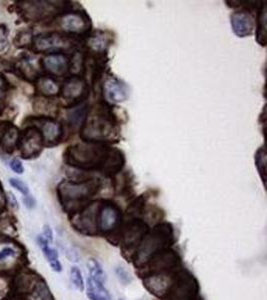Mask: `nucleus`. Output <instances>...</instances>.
Masks as SVG:
<instances>
[{"mask_svg": "<svg viewBox=\"0 0 267 300\" xmlns=\"http://www.w3.org/2000/svg\"><path fill=\"white\" fill-rule=\"evenodd\" d=\"M42 235L46 238V240L49 243L53 241V232H52V230H51V228H50L49 225H45L43 227V233H42Z\"/></svg>", "mask_w": 267, "mask_h": 300, "instance_id": "nucleus-34", "label": "nucleus"}, {"mask_svg": "<svg viewBox=\"0 0 267 300\" xmlns=\"http://www.w3.org/2000/svg\"><path fill=\"white\" fill-rule=\"evenodd\" d=\"M66 165L83 171H97L107 177L121 172L125 157L123 152L108 144L82 142L67 147L63 152Z\"/></svg>", "mask_w": 267, "mask_h": 300, "instance_id": "nucleus-1", "label": "nucleus"}, {"mask_svg": "<svg viewBox=\"0 0 267 300\" xmlns=\"http://www.w3.org/2000/svg\"><path fill=\"white\" fill-rule=\"evenodd\" d=\"M100 185L96 178L62 180L56 188L58 200L66 212L74 214L90 203L92 196L99 191Z\"/></svg>", "mask_w": 267, "mask_h": 300, "instance_id": "nucleus-3", "label": "nucleus"}, {"mask_svg": "<svg viewBox=\"0 0 267 300\" xmlns=\"http://www.w3.org/2000/svg\"><path fill=\"white\" fill-rule=\"evenodd\" d=\"M266 5L262 4L259 9V14L257 17V32H256V40L257 42L265 46L266 44Z\"/></svg>", "mask_w": 267, "mask_h": 300, "instance_id": "nucleus-21", "label": "nucleus"}, {"mask_svg": "<svg viewBox=\"0 0 267 300\" xmlns=\"http://www.w3.org/2000/svg\"><path fill=\"white\" fill-rule=\"evenodd\" d=\"M73 37L67 36L60 31L44 32L33 36L30 49L33 53L51 54L64 52L73 46Z\"/></svg>", "mask_w": 267, "mask_h": 300, "instance_id": "nucleus-5", "label": "nucleus"}, {"mask_svg": "<svg viewBox=\"0 0 267 300\" xmlns=\"http://www.w3.org/2000/svg\"><path fill=\"white\" fill-rule=\"evenodd\" d=\"M255 163L258 169L259 174L261 175V178L263 180V182H265V168H266V152H265V148L261 147L257 150L256 154H255Z\"/></svg>", "mask_w": 267, "mask_h": 300, "instance_id": "nucleus-25", "label": "nucleus"}, {"mask_svg": "<svg viewBox=\"0 0 267 300\" xmlns=\"http://www.w3.org/2000/svg\"><path fill=\"white\" fill-rule=\"evenodd\" d=\"M102 95L105 100L104 102L109 105L110 103H120L128 98L129 89L123 81L114 76H110L102 85Z\"/></svg>", "mask_w": 267, "mask_h": 300, "instance_id": "nucleus-14", "label": "nucleus"}, {"mask_svg": "<svg viewBox=\"0 0 267 300\" xmlns=\"http://www.w3.org/2000/svg\"><path fill=\"white\" fill-rule=\"evenodd\" d=\"M60 32L70 37H87L91 31V20L86 12L67 10L55 17Z\"/></svg>", "mask_w": 267, "mask_h": 300, "instance_id": "nucleus-6", "label": "nucleus"}, {"mask_svg": "<svg viewBox=\"0 0 267 300\" xmlns=\"http://www.w3.org/2000/svg\"><path fill=\"white\" fill-rule=\"evenodd\" d=\"M9 183L13 188L17 189L23 196H26L29 194V188H28L27 184L25 182H23L22 180H20L18 178H10Z\"/></svg>", "mask_w": 267, "mask_h": 300, "instance_id": "nucleus-27", "label": "nucleus"}, {"mask_svg": "<svg viewBox=\"0 0 267 300\" xmlns=\"http://www.w3.org/2000/svg\"><path fill=\"white\" fill-rule=\"evenodd\" d=\"M15 250L11 247H4L3 249L0 250V261L5 259V258H8V257H11V256H14L15 255Z\"/></svg>", "mask_w": 267, "mask_h": 300, "instance_id": "nucleus-31", "label": "nucleus"}, {"mask_svg": "<svg viewBox=\"0 0 267 300\" xmlns=\"http://www.w3.org/2000/svg\"><path fill=\"white\" fill-rule=\"evenodd\" d=\"M9 166L12 169V171H14L17 174H22L24 172V167L22 165V162L18 158H13L9 162Z\"/></svg>", "mask_w": 267, "mask_h": 300, "instance_id": "nucleus-30", "label": "nucleus"}, {"mask_svg": "<svg viewBox=\"0 0 267 300\" xmlns=\"http://www.w3.org/2000/svg\"><path fill=\"white\" fill-rule=\"evenodd\" d=\"M8 72L13 73L22 80L33 84L42 75L34 66L31 57L27 53H22L14 62H11Z\"/></svg>", "mask_w": 267, "mask_h": 300, "instance_id": "nucleus-13", "label": "nucleus"}, {"mask_svg": "<svg viewBox=\"0 0 267 300\" xmlns=\"http://www.w3.org/2000/svg\"><path fill=\"white\" fill-rule=\"evenodd\" d=\"M44 147V139L40 130L33 125H24L19 134L17 149L21 158L29 160L37 158Z\"/></svg>", "mask_w": 267, "mask_h": 300, "instance_id": "nucleus-9", "label": "nucleus"}, {"mask_svg": "<svg viewBox=\"0 0 267 300\" xmlns=\"http://www.w3.org/2000/svg\"><path fill=\"white\" fill-rule=\"evenodd\" d=\"M32 38L33 35L31 29H22L16 33L13 39V43L17 48H27L30 47Z\"/></svg>", "mask_w": 267, "mask_h": 300, "instance_id": "nucleus-24", "label": "nucleus"}, {"mask_svg": "<svg viewBox=\"0 0 267 300\" xmlns=\"http://www.w3.org/2000/svg\"><path fill=\"white\" fill-rule=\"evenodd\" d=\"M70 280L71 283L73 284V286L78 290V291H83L85 288V284H84V280H83V276L82 273L80 271V269L76 266L71 267L70 269Z\"/></svg>", "mask_w": 267, "mask_h": 300, "instance_id": "nucleus-26", "label": "nucleus"}, {"mask_svg": "<svg viewBox=\"0 0 267 300\" xmlns=\"http://www.w3.org/2000/svg\"><path fill=\"white\" fill-rule=\"evenodd\" d=\"M122 221L120 208L109 200H103L99 203L97 212V229L104 233L114 231Z\"/></svg>", "mask_w": 267, "mask_h": 300, "instance_id": "nucleus-10", "label": "nucleus"}, {"mask_svg": "<svg viewBox=\"0 0 267 300\" xmlns=\"http://www.w3.org/2000/svg\"><path fill=\"white\" fill-rule=\"evenodd\" d=\"M37 243L39 247L41 248L47 262L49 263L51 269L54 272H61L62 271V264L58 259V252L56 249L50 247L49 242L46 240V238L41 234L37 236Z\"/></svg>", "mask_w": 267, "mask_h": 300, "instance_id": "nucleus-19", "label": "nucleus"}, {"mask_svg": "<svg viewBox=\"0 0 267 300\" xmlns=\"http://www.w3.org/2000/svg\"><path fill=\"white\" fill-rule=\"evenodd\" d=\"M72 110L69 112L68 114V122L71 126L73 127H77V126H80L82 125L85 117H86V114L88 112V107L87 105H78L76 107H73L71 108Z\"/></svg>", "mask_w": 267, "mask_h": 300, "instance_id": "nucleus-22", "label": "nucleus"}, {"mask_svg": "<svg viewBox=\"0 0 267 300\" xmlns=\"http://www.w3.org/2000/svg\"><path fill=\"white\" fill-rule=\"evenodd\" d=\"M6 204H7V199H6V195L4 193V190H3V187H2V184L0 182V213L5 209L6 207Z\"/></svg>", "mask_w": 267, "mask_h": 300, "instance_id": "nucleus-35", "label": "nucleus"}, {"mask_svg": "<svg viewBox=\"0 0 267 300\" xmlns=\"http://www.w3.org/2000/svg\"><path fill=\"white\" fill-rule=\"evenodd\" d=\"M6 96L7 92L0 90V115H2L4 110L6 109Z\"/></svg>", "mask_w": 267, "mask_h": 300, "instance_id": "nucleus-36", "label": "nucleus"}, {"mask_svg": "<svg viewBox=\"0 0 267 300\" xmlns=\"http://www.w3.org/2000/svg\"><path fill=\"white\" fill-rule=\"evenodd\" d=\"M113 107L105 102L96 104L86 114L80 127L83 142L111 144L120 137V127Z\"/></svg>", "mask_w": 267, "mask_h": 300, "instance_id": "nucleus-2", "label": "nucleus"}, {"mask_svg": "<svg viewBox=\"0 0 267 300\" xmlns=\"http://www.w3.org/2000/svg\"><path fill=\"white\" fill-rule=\"evenodd\" d=\"M115 273L118 277V279L123 283V284H128L131 282L132 278L127 270H125L123 267H116L115 268Z\"/></svg>", "mask_w": 267, "mask_h": 300, "instance_id": "nucleus-29", "label": "nucleus"}, {"mask_svg": "<svg viewBox=\"0 0 267 300\" xmlns=\"http://www.w3.org/2000/svg\"><path fill=\"white\" fill-rule=\"evenodd\" d=\"M90 87L86 80L80 75L67 76L60 86L59 96L64 101V107L71 109L82 104L88 98Z\"/></svg>", "mask_w": 267, "mask_h": 300, "instance_id": "nucleus-8", "label": "nucleus"}, {"mask_svg": "<svg viewBox=\"0 0 267 300\" xmlns=\"http://www.w3.org/2000/svg\"><path fill=\"white\" fill-rule=\"evenodd\" d=\"M44 75L55 77H67L70 73V55L66 52H57L45 55L39 61Z\"/></svg>", "mask_w": 267, "mask_h": 300, "instance_id": "nucleus-11", "label": "nucleus"}, {"mask_svg": "<svg viewBox=\"0 0 267 300\" xmlns=\"http://www.w3.org/2000/svg\"><path fill=\"white\" fill-rule=\"evenodd\" d=\"M118 300H123V299H118Z\"/></svg>", "mask_w": 267, "mask_h": 300, "instance_id": "nucleus-37", "label": "nucleus"}, {"mask_svg": "<svg viewBox=\"0 0 267 300\" xmlns=\"http://www.w3.org/2000/svg\"><path fill=\"white\" fill-rule=\"evenodd\" d=\"M87 268H88V273L90 278L93 280L100 282V283H105L106 281V274L101 267V265L95 260V259H89L87 262Z\"/></svg>", "mask_w": 267, "mask_h": 300, "instance_id": "nucleus-23", "label": "nucleus"}, {"mask_svg": "<svg viewBox=\"0 0 267 300\" xmlns=\"http://www.w3.org/2000/svg\"><path fill=\"white\" fill-rule=\"evenodd\" d=\"M6 199H7V203H9V205L12 207V208H15V209H18L19 208V205H18V201L16 199L15 195L12 193V192H8L6 194Z\"/></svg>", "mask_w": 267, "mask_h": 300, "instance_id": "nucleus-33", "label": "nucleus"}, {"mask_svg": "<svg viewBox=\"0 0 267 300\" xmlns=\"http://www.w3.org/2000/svg\"><path fill=\"white\" fill-rule=\"evenodd\" d=\"M9 30L5 24H0V52H3L8 47Z\"/></svg>", "mask_w": 267, "mask_h": 300, "instance_id": "nucleus-28", "label": "nucleus"}, {"mask_svg": "<svg viewBox=\"0 0 267 300\" xmlns=\"http://www.w3.org/2000/svg\"><path fill=\"white\" fill-rule=\"evenodd\" d=\"M99 201L90 202L80 211L71 214V224L77 230L85 234H93L97 229V212Z\"/></svg>", "mask_w": 267, "mask_h": 300, "instance_id": "nucleus-12", "label": "nucleus"}, {"mask_svg": "<svg viewBox=\"0 0 267 300\" xmlns=\"http://www.w3.org/2000/svg\"><path fill=\"white\" fill-rule=\"evenodd\" d=\"M48 1H17L11 6L23 21H42L50 17H56L60 13L70 10L67 2L63 4H52Z\"/></svg>", "mask_w": 267, "mask_h": 300, "instance_id": "nucleus-4", "label": "nucleus"}, {"mask_svg": "<svg viewBox=\"0 0 267 300\" xmlns=\"http://www.w3.org/2000/svg\"><path fill=\"white\" fill-rule=\"evenodd\" d=\"M23 203L28 209H33L36 205V200L34 199V197L32 195L28 194L23 197Z\"/></svg>", "mask_w": 267, "mask_h": 300, "instance_id": "nucleus-32", "label": "nucleus"}, {"mask_svg": "<svg viewBox=\"0 0 267 300\" xmlns=\"http://www.w3.org/2000/svg\"><path fill=\"white\" fill-rule=\"evenodd\" d=\"M20 130L8 120L0 121V146L8 154L14 152L18 146Z\"/></svg>", "mask_w": 267, "mask_h": 300, "instance_id": "nucleus-15", "label": "nucleus"}, {"mask_svg": "<svg viewBox=\"0 0 267 300\" xmlns=\"http://www.w3.org/2000/svg\"><path fill=\"white\" fill-rule=\"evenodd\" d=\"M110 43L111 40L104 31H95L86 37V46L90 51L97 55L105 54Z\"/></svg>", "mask_w": 267, "mask_h": 300, "instance_id": "nucleus-18", "label": "nucleus"}, {"mask_svg": "<svg viewBox=\"0 0 267 300\" xmlns=\"http://www.w3.org/2000/svg\"><path fill=\"white\" fill-rule=\"evenodd\" d=\"M34 88L38 95L44 98H53L59 96L60 85L55 78L42 74L35 82Z\"/></svg>", "mask_w": 267, "mask_h": 300, "instance_id": "nucleus-17", "label": "nucleus"}, {"mask_svg": "<svg viewBox=\"0 0 267 300\" xmlns=\"http://www.w3.org/2000/svg\"><path fill=\"white\" fill-rule=\"evenodd\" d=\"M86 294L90 300H112L109 291L105 288L103 283L97 282L92 278H87Z\"/></svg>", "mask_w": 267, "mask_h": 300, "instance_id": "nucleus-20", "label": "nucleus"}, {"mask_svg": "<svg viewBox=\"0 0 267 300\" xmlns=\"http://www.w3.org/2000/svg\"><path fill=\"white\" fill-rule=\"evenodd\" d=\"M232 30L238 37L250 36L254 29L252 15L248 11H235L230 16Z\"/></svg>", "mask_w": 267, "mask_h": 300, "instance_id": "nucleus-16", "label": "nucleus"}, {"mask_svg": "<svg viewBox=\"0 0 267 300\" xmlns=\"http://www.w3.org/2000/svg\"><path fill=\"white\" fill-rule=\"evenodd\" d=\"M24 125L36 126L42 133L44 146L53 147L58 145L64 136L63 124L53 116L37 115L28 116L24 121Z\"/></svg>", "mask_w": 267, "mask_h": 300, "instance_id": "nucleus-7", "label": "nucleus"}]
</instances>
